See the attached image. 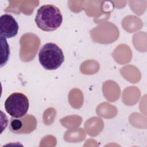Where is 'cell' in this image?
<instances>
[{"label": "cell", "instance_id": "cell-2", "mask_svg": "<svg viewBox=\"0 0 147 147\" xmlns=\"http://www.w3.org/2000/svg\"><path fill=\"white\" fill-rule=\"evenodd\" d=\"M38 60L42 67L47 70H55L64 61L62 49L56 44L48 42L41 47L38 53Z\"/></svg>", "mask_w": 147, "mask_h": 147}, {"label": "cell", "instance_id": "cell-3", "mask_svg": "<svg viewBox=\"0 0 147 147\" xmlns=\"http://www.w3.org/2000/svg\"><path fill=\"white\" fill-rule=\"evenodd\" d=\"M6 111L12 117L20 118L26 114L29 106L28 97L21 92H13L6 99Z\"/></svg>", "mask_w": 147, "mask_h": 147}, {"label": "cell", "instance_id": "cell-1", "mask_svg": "<svg viewBox=\"0 0 147 147\" xmlns=\"http://www.w3.org/2000/svg\"><path fill=\"white\" fill-rule=\"evenodd\" d=\"M62 22L63 16L60 10L53 5H44L37 11L35 22L38 28L42 30H55L60 26Z\"/></svg>", "mask_w": 147, "mask_h": 147}, {"label": "cell", "instance_id": "cell-4", "mask_svg": "<svg viewBox=\"0 0 147 147\" xmlns=\"http://www.w3.org/2000/svg\"><path fill=\"white\" fill-rule=\"evenodd\" d=\"M37 124V119L34 116L26 114L20 118L11 117L9 128L14 134H29L36 129Z\"/></svg>", "mask_w": 147, "mask_h": 147}, {"label": "cell", "instance_id": "cell-5", "mask_svg": "<svg viewBox=\"0 0 147 147\" xmlns=\"http://www.w3.org/2000/svg\"><path fill=\"white\" fill-rule=\"evenodd\" d=\"M1 36L6 38L15 37L18 31L19 26L15 18L10 14H5L0 17Z\"/></svg>", "mask_w": 147, "mask_h": 147}, {"label": "cell", "instance_id": "cell-6", "mask_svg": "<svg viewBox=\"0 0 147 147\" xmlns=\"http://www.w3.org/2000/svg\"><path fill=\"white\" fill-rule=\"evenodd\" d=\"M1 41L2 45V57L1 67H2L3 65H5V64L8 61L10 55V49L6 38L3 36H1Z\"/></svg>", "mask_w": 147, "mask_h": 147}]
</instances>
